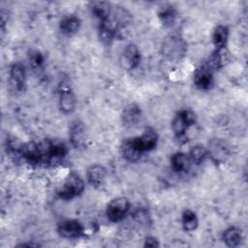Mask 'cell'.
I'll use <instances>...</instances> for the list:
<instances>
[{"label":"cell","instance_id":"6da1fadb","mask_svg":"<svg viewBox=\"0 0 248 248\" xmlns=\"http://www.w3.org/2000/svg\"><path fill=\"white\" fill-rule=\"evenodd\" d=\"M162 51L170 59L177 60L185 54L186 43L178 35H169L162 44Z\"/></svg>","mask_w":248,"mask_h":248},{"label":"cell","instance_id":"7a4b0ae2","mask_svg":"<svg viewBox=\"0 0 248 248\" xmlns=\"http://www.w3.org/2000/svg\"><path fill=\"white\" fill-rule=\"evenodd\" d=\"M84 190V182L77 173H70L61 189L58 191V196L63 200H71L80 195Z\"/></svg>","mask_w":248,"mask_h":248},{"label":"cell","instance_id":"3957f363","mask_svg":"<svg viewBox=\"0 0 248 248\" xmlns=\"http://www.w3.org/2000/svg\"><path fill=\"white\" fill-rule=\"evenodd\" d=\"M196 122V115L190 109H183L177 112L171 122V128L174 135L179 138L182 137L186 130Z\"/></svg>","mask_w":248,"mask_h":248},{"label":"cell","instance_id":"277c9868","mask_svg":"<svg viewBox=\"0 0 248 248\" xmlns=\"http://www.w3.org/2000/svg\"><path fill=\"white\" fill-rule=\"evenodd\" d=\"M130 202L128 199L119 197L111 200L107 206V216L111 222H118L122 220L128 213Z\"/></svg>","mask_w":248,"mask_h":248},{"label":"cell","instance_id":"5b68a950","mask_svg":"<svg viewBox=\"0 0 248 248\" xmlns=\"http://www.w3.org/2000/svg\"><path fill=\"white\" fill-rule=\"evenodd\" d=\"M207 155L216 163H225L230 156L229 145L220 139H213L208 142Z\"/></svg>","mask_w":248,"mask_h":248},{"label":"cell","instance_id":"8992f818","mask_svg":"<svg viewBox=\"0 0 248 248\" xmlns=\"http://www.w3.org/2000/svg\"><path fill=\"white\" fill-rule=\"evenodd\" d=\"M83 231L82 224L78 220H66L57 227L59 235L65 238H78L83 233Z\"/></svg>","mask_w":248,"mask_h":248},{"label":"cell","instance_id":"52a82bcc","mask_svg":"<svg viewBox=\"0 0 248 248\" xmlns=\"http://www.w3.org/2000/svg\"><path fill=\"white\" fill-rule=\"evenodd\" d=\"M69 137L72 144L76 148H81L86 140V129L80 120H75L71 123L69 130Z\"/></svg>","mask_w":248,"mask_h":248},{"label":"cell","instance_id":"ba28073f","mask_svg":"<svg viewBox=\"0 0 248 248\" xmlns=\"http://www.w3.org/2000/svg\"><path fill=\"white\" fill-rule=\"evenodd\" d=\"M121 153L123 157L129 162H137L140 158L143 152L139 144L137 137L127 139L122 142Z\"/></svg>","mask_w":248,"mask_h":248},{"label":"cell","instance_id":"9c48e42d","mask_svg":"<svg viewBox=\"0 0 248 248\" xmlns=\"http://www.w3.org/2000/svg\"><path fill=\"white\" fill-rule=\"evenodd\" d=\"M194 82L196 86L202 90H207L213 83L212 70L208 65H202L197 69L194 75Z\"/></svg>","mask_w":248,"mask_h":248},{"label":"cell","instance_id":"30bf717a","mask_svg":"<svg viewBox=\"0 0 248 248\" xmlns=\"http://www.w3.org/2000/svg\"><path fill=\"white\" fill-rule=\"evenodd\" d=\"M140 61V53L139 48L135 45H128L123 51L121 57V63L127 70L135 69Z\"/></svg>","mask_w":248,"mask_h":248},{"label":"cell","instance_id":"8fae6325","mask_svg":"<svg viewBox=\"0 0 248 248\" xmlns=\"http://www.w3.org/2000/svg\"><path fill=\"white\" fill-rule=\"evenodd\" d=\"M10 79L12 85L18 91H22L26 85V72L20 63H15L10 70Z\"/></svg>","mask_w":248,"mask_h":248},{"label":"cell","instance_id":"7c38bea8","mask_svg":"<svg viewBox=\"0 0 248 248\" xmlns=\"http://www.w3.org/2000/svg\"><path fill=\"white\" fill-rule=\"evenodd\" d=\"M88 182L94 187H100L105 183L107 170L101 165H92L87 169L86 172Z\"/></svg>","mask_w":248,"mask_h":248},{"label":"cell","instance_id":"4fadbf2b","mask_svg":"<svg viewBox=\"0 0 248 248\" xmlns=\"http://www.w3.org/2000/svg\"><path fill=\"white\" fill-rule=\"evenodd\" d=\"M48 153L50 162H56L63 159L67 155L68 147L66 143L61 140H48Z\"/></svg>","mask_w":248,"mask_h":248},{"label":"cell","instance_id":"5bb4252c","mask_svg":"<svg viewBox=\"0 0 248 248\" xmlns=\"http://www.w3.org/2000/svg\"><path fill=\"white\" fill-rule=\"evenodd\" d=\"M140 108L136 104H129L126 106L122 112V122L125 126L131 127L136 125L140 119Z\"/></svg>","mask_w":248,"mask_h":248},{"label":"cell","instance_id":"9a60e30c","mask_svg":"<svg viewBox=\"0 0 248 248\" xmlns=\"http://www.w3.org/2000/svg\"><path fill=\"white\" fill-rule=\"evenodd\" d=\"M137 139L142 152H144V151H150L153 148H155L158 140V136L154 129L146 128L143 134L140 137H137Z\"/></svg>","mask_w":248,"mask_h":248},{"label":"cell","instance_id":"2e32d148","mask_svg":"<svg viewBox=\"0 0 248 248\" xmlns=\"http://www.w3.org/2000/svg\"><path fill=\"white\" fill-rule=\"evenodd\" d=\"M77 105L75 94L71 89H64L60 93L59 97V108L63 112H72Z\"/></svg>","mask_w":248,"mask_h":248},{"label":"cell","instance_id":"e0dca14e","mask_svg":"<svg viewBox=\"0 0 248 248\" xmlns=\"http://www.w3.org/2000/svg\"><path fill=\"white\" fill-rule=\"evenodd\" d=\"M176 16H177V13L175 8L170 4H165L161 6L158 11V17L160 21L162 22V24L168 27L171 26L174 23L176 19Z\"/></svg>","mask_w":248,"mask_h":248},{"label":"cell","instance_id":"ac0fdd59","mask_svg":"<svg viewBox=\"0 0 248 248\" xmlns=\"http://www.w3.org/2000/svg\"><path fill=\"white\" fill-rule=\"evenodd\" d=\"M171 167L176 172H185L189 170L191 160L189 156L183 152H176L171 156L170 159Z\"/></svg>","mask_w":248,"mask_h":248},{"label":"cell","instance_id":"d6986e66","mask_svg":"<svg viewBox=\"0 0 248 248\" xmlns=\"http://www.w3.org/2000/svg\"><path fill=\"white\" fill-rule=\"evenodd\" d=\"M90 9L92 14L100 19V22L108 19L112 11L110 4L108 2H92Z\"/></svg>","mask_w":248,"mask_h":248},{"label":"cell","instance_id":"ffe728a7","mask_svg":"<svg viewBox=\"0 0 248 248\" xmlns=\"http://www.w3.org/2000/svg\"><path fill=\"white\" fill-rule=\"evenodd\" d=\"M80 26V20L75 16H67L60 22V29L66 35L77 33Z\"/></svg>","mask_w":248,"mask_h":248},{"label":"cell","instance_id":"44dd1931","mask_svg":"<svg viewBox=\"0 0 248 248\" xmlns=\"http://www.w3.org/2000/svg\"><path fill=\"white\" fill-rule=\"evenodd\" d=\"M229 38V29L227 26L219 25L217 26L212 34V42L217 49H222L225 47Z\"/></svg>","mask_w":248,"mask_h":248},{"label":"cell","instance_id":"7402d4cb","mask_svg":"<svg viewBox=\"0 0 248 248\" xmlns=\"http://www.w3.org/2000/svg\"><path fill=\"white\" fill-rule=\"evenodd\" d=\"M223 239L224 242L230 247L238 246L242 239L241 231L236 227H231L224 232Z\"/></svg>","mask_w":248,"mask_h":248},{"label":"cell","instance_id":"603a6c76","mask_svg":"<svg viewBox=\"0 0 248 248\" xmlns=\"http://www.w3.org/2000/svg\"><path fill=\"white\" fill-rule=\"evenodd\" d=\"M182 227L187 232H192L198 227V218L194 211L185 209L182 213Z\"/></svg>","mask_w":248,"mask_h":248},{"label":"cell","instance_id":"cb8c5ba5","mask_svg":"<svg viewBox=\"0 0 248 248\" xmlns=\"http://www.w3.org/2000/svg\"><path fill=\"white\" fill-rule=\"evenodd\" d=\"M207 156V150L204 146L202 145H195L191 150H190V154H189V158L191 160V162L199 165L202 164L205 158Z\"/></svg>","mask_w":248,"mask_h":248},{"label":"cell","instance_id":"d4e9b609","mask_svg":"<svg viewBox=\"0 0 248 248\" xmlns=\"http://www.w3.org/2000/svg\"><path fill=\"white\" fill-rule=\"evenodd\" d=\"M29 61L33 68H40L44 63V56L40 51H31L29 54Z\"/></svg>","mask_w":248,"mask_h":248},{"label":"cell","instance_id":"484cf974","mask_svg":"<svg viewBox=\"0 0 248 248\" xmlns=\"http://www.w3.org/2000/svg\"><path fill=\"white\" fill-rule=\"evenodd\" d=\"M144 246H147V247H157V246H159V243H158V240L155 237L148 236V237L145 238Z\"/></svg>","mask_w":248,"mask_h":248}]
</instances>
